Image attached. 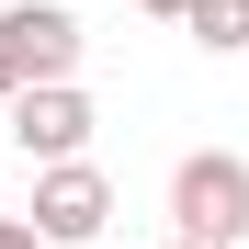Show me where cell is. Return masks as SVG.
Wrapping results in <instances>:
<instances>
[{
    "label": "cell",
    "instance_id": "obj_1",
    "mask_svg": "<svg viewBox=\"0 0 249 249\" xmlns=\"http://www.w3.org/2000/svg\"><path fill=\"white\" fill-rule=\"evenodd\" d=\"M170 238L181 249H249V159L204 147L170 170Z\"/></svg>",
    "mask_w": 249,
    "mask_h": 249
},
{
    "label": "cell",
    "instance_id": "obj_2",
    "mask_svg": "<svg viewBox=\"0 0 249 249\" xmlns=\"http://www.w3.org/2000/svg\"><path fill=\"white\" fill-rule=\"evenodd\" d=\"M0 46H12V68H23V91H57V79H79V57H91V34H79L57 0H12L0 12Z\"/></svg>",
    "mask_w": 249,
    "mask_h": 249
},
{
    "label": "cell",
    "instance_id": "obj_3",
    "mask_svg": "<svg viewBox=\"0 0 249 249\" xmlns=\"http://www.w3.org/2000/svg\"><path fill=\"white\" fill-rule=\"evenodd\" d=\"M102 227H113V181L91 170V159H68V170L34 181V238H46V249H79V238H102Z\"/></svg>",
    "mask_w": 249,
    "mask_h": 249
},
{
    "label": "cell",
    "instance_id": "obj_4",
    "mask_svg": "<svg viewBox=\"0 0 249 249\" xmlns=\"http://www.w3.org/2000/svg\"><path fill=\"white\" fill-rule=\"evenodd\" d=\"M12 136L46 159V170H68V159L91 147V91H79V79H57V91H23V102H12Z\"/></svg>",
    "mask_w": 249,
    "mask_h": 249
},
{
    "label": "cell",
    "instance_id": "obj_5",
    "mask_svg": "<svg viewBox=\"0 0 249 249\" xmlns=\"http://www.w3.org/2000/svg\"><path fill=\"white\" fill-rule=\"evenodd\" d=\"M193 46L204 57H238L249 46V0H193Z\"/></svg>",
    "mask_w": 249,
    "mask_h": 249
},
{
    "label": "cell",
    "instance_id": "obj_6",
    "mask_svg": "<svg viewBox=\"0 0 249 249\" xmlns=\"http://www.w3.org/2000/svg\"><path fill=\"white\" fill-rule=\"evenodd\" d=\"M0 249H46V238H34V215H0Z\"/></svg>",
    "mask_w": 249,
    "mask_h": 249
},
{
    "label": "cell",
    "instance_id": "obj_7",
    "mask_svg": "<svg viewBox=\"0 0 249 249\" xmlns=\"http://www.w3.org/2000/svg\"><path fill=\"white\" fill-rule=\"evenodd\" d=\"M0 102H23V68H12V46H0Z\"/></svg>",
    "mask_w": 249,
    "mask_h": 249
},
{
    "label": "cell",
    "instance_id": "obj_8",
    "mask_svg": "<svg viewBox=\"0 0 249 249\" xmlns=\"http://www.w3.org/2000/svg\"><path fill=\"white\" fill-rule=\"evenodd\" d=\"M136 12H170V23H193V0H136Z\"/></svg>",
    "mask_w": 249,
    "mask_h": 249
},
{
    "label": "cell",
    "instance_id": "obj_9",
    "mask_svg": "<svg viewBox=\"0 0 249 249\" xmlns=\"http://www.w3.org/2000/svg\"><path fill=\"white\" fill-rule=\"evenodd\" d=\"M57 12H68V0H57Z\"/></svg>",
    "mask_w": 249,
    "mask_h": 249
},
{
    "label": "cell",
    "instance_id": "obj_10",
    "mask_svg": "<svg viewBox=\"0 0 249 249\" xmlns=\"http://www.w3.org/2000/svg\"><path fill=\"white\" fill-rule=\"evenodd\" d=\"M170 249H181V238H170Z\"/></svg>",
    "mask_w": 249,
    "mask_h": 249
}]
</instances>
